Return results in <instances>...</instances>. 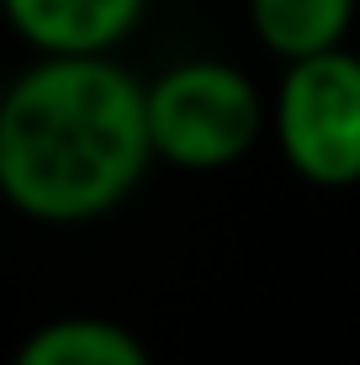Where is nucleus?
<instances>
[{"label":"nucleus","instance_id":"1","mask_svg":"<svg viewBox=\"0 0 360 365\" xmlns=\"http://www.w3.org/2000/svg\"><path fill=\"white\" fill-rule=\"evenodd\" d=\"M154 170L143 80L122 58H37L0 106V201L43 228L101 222Z\"/></svg>","mask_w":360,"mask_h":365},{"label":"nucleus","instance_id":"2","mask_svg":"<svg viewBox=\"0 0 360 365\" xmlns=\"http://www.w3.org/2000/svg\"><path fill=\"white\" fill-rule=\"evenodd\" d=\"M154 165L185 175H217L254 154L270 133L265 91L228 58H180L143 80Z\"/></svg>","mask_w":360,"mask_h":365},{"label":"nucleus","instance_id":"3","mask_svg":"<svg viewBox=\"0 0 360 365\" xmlns=\"http://www.w3.org/2000/svg\"><path fill=\"white\" fill-rule=\"evenodd\" d=\"M270 138L297 180L318 191L360 185V48L281 69L270 96Z\"/></svg>","mask_w":360,"mask_h":365},{"label":"nucleus","instance_id":"4","mask_svg":"<svg viewBox=\"0 0 360 365\" xmlns=\"http://www.w3.org/2000/svg\"><path fill=\"white\" fill-rule=\"evenodd\" d=\"M0 16L37 58H117L148 0H0Z\"/></svg>","mask_w":360,"mask_h":365},{"label":"nucleus","instance_id":"5","mask_svg":"<svg viewBox=\"0 0 360 365\" xmlns=\"http://www.w3.org/2000/svg\"><path fill=\"white\" fill-rule=\"evenodd\" d=\"M250 11V32L281 64H302V58H324L350 48L360 0H244Z\"/></svg>","mask_w":360,"mask_h":365},{"label":"nucleus","instance_id":"6","mask_svg":"<svg viewBox=\"0 0 360 365\" xmlns=\"http://www.w3.org/2000/svg\"><path fill=\"white\" fill-rule=\"evenodd\" d=\"M11 365H154V355L128 323L101 312H64L37 323L16 344Z\"/></svg>","mask_w":360,"mask_h":365},{"label":"nucleus","instance_id":"7","mask_svg":"<svg viewBox=\"0 0 360 365\" xmlns=\"http://www.w3.org/2000/svg\"><path fill=\"white\" fill-rule=\"evenodd\" d=\"M6 91H11V74L0 69V106H6Z\"/></svg>","mask_w":360,"mask_h":365}]
</instances>
